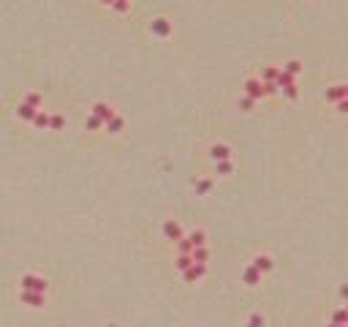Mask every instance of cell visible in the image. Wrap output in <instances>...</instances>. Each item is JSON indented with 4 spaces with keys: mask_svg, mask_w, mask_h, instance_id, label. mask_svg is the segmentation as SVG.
<instances>
[{
    "mask_svg": "<svg viewBox=\"0 0 348 327\" xmlns=\"http://www.w3.org/2000/svg\"><path fill=\"white\" fill-rule=\"evenodd\" d=\"M49 284L41 278V275H22L19 281V292H38V294H47Z\"/></svg>",
    "mask_w": 348,
    "mask_h": 327,
    "instance_id": "1",
    "label": "cell"
},
{
    "mask_svg": "<svg viewBox=\"0 0 348 327\" xmlns=\"http://www.w3.org/2000/svg\"><path fill=\"white\" fill-rule=\"evenodd\" d=\"M164 237L166 240H171V243H177V240H182V226H180V221H174V218H169V221L164 224Z\"/></svg>",
    "mask_w": 348,
    "mask_h": 327,
    "instance_id": "2",
    "label": "cell"
},
{
    "mask_svg": "<svg viewBox=\"0 0 348 327\" xmlns=\"http://www.w3.org/2000/svg\"><path fill=\"white\" fill-rule=\"evenodd\" d=\"M150 30H152V35H158V38H166V35H171V22L166 19V17H158V19L150 22Z\"/></svg>",
    "mask_w": 348,
    "mask_h": 327,
    "instance_id": "3",
    "label": "cell"
},
{
    "mask_svg": "<svg viewBox=\"0 0 348 327\" xmlns=\"http://www.w3.org/2000/svg\"><path fill=\"white\" fill-rule=\"evenodd\" d=\"M204 275H207V265H196V262H193L188 270H182V278L188 281V284H193V281H201Z\"/></svg>",
    "mask_w": 348,
    "mask_h": 327,
    "instance_id": "4",
    "label": "cell"
},
{
    "mask_svg": "<svg viewBox=\"0 0 348 327\" xmlns=\"http://www.w3.org/2000/svg\"><path fill=\"white\" fill-rule=\"evenodd\" d=\"M19 297H22V303L30 308H41L44 303H47V294H38V292H19Z\"/></svg>",
    "mask_w": 348,
    "mask_h": 327,
    "instance_id": "5",
    "label": "cell"
},
{
    "mask_svg": "<svg viewBox=\"0 0 348 327\" xmlns=\"http://www.w3.org/2000/svg\"><path fill=\"white\" fill-rule=\"evenodd\" d=\"M250 265L256 267L259 273H269V270L275 267V262H272V257H269V254H259V257H253Z\"/></svg>",
    "mask_w": 348,
    "mask_h": 327,
    "instance_id": "6",
    "label": "cell"
},
{
    "mask_svg": "<svg viewBox=\"0 0 348 327\" xmlns=\"http://www.w3.org/2000/svg\"><path fill=\"white\" fill-rule=\"evenodd\" d=\"M245 96H250L253 101H259V98H264V93H261V82L256 77L245 79Z\"/></svg>",
    "mask_w": 348,
    "mask_h": 327,
    "instance_id": "7",
    "label": "cell"
},
{
    "mask_svg": "<svg viewBox=\"0 0 348 327\" xmlns=\"http://www.w3.org/2000/svg\"><path fill=\"white\" fill-rule=\"evenodd\" d=\"M210 155H212V161H232V147L229 145H212Z\"/></svg>",
    "mask_w": 348,
    "mask_h": 327,
    "instance_id": "8",
    "label": "cell"
},
{
    "mask_svg": "<svg viewBox=\"0 0 348 327\" xmlns=\"http://www.w3.org/2000/svg\"><path fill=\"white\" fill-rule=\"evenodd\" d=\"M242 284H248V286H256V284H261V273L256 270L253 265H248L245 270H242Z\"/></svg>",
    "mask_w": 348,
    "mask_h": 327,
    "instance_id": "9",
    "label": "cell"
},
{
    "mask_svg": "<svg viewBox=\"0 0 348 327\" xmlns=\"http://www.w3.org/2000/svg\"><path fill=\"white\" fill-rule=\"evenodd\" d=\"M103 128H106L109 134H120V131L125 128V118H120V115H112V118L103 123Z\"/></svg>",
    "mask_w": 348,
    "mask_h": 327,
    "instance_id": "10",
    "label": "cell"
},
{
    "mask_svg": "<svg viewBox=\"0 0 348 327\" xmlns=\"http://www.w3.org/2000/svg\"><path fill=\"white\" fill-rule=\"evenodd\" d=\"M93 115H96L98 120H103V123H106V120H109L112 115H115V109H112L109 104H103V101H98V104L93 106Z\"/></svg>",
    "mask_w": 348,
    "mask_h": 327,
    "instance_id": "11",
    "label": "cell"
},
{
    "mask_svg": "<svg viewBox=\"0 0 348 327\" xmlns=\"http://www.w3.org/2000/svg\"><path fill=\"white\" fill-rule=\"evenodd\" d=\"M346 96H348L346 85H334V87H329V90H327V101H343Z\"/></svg>",
    "mask_w": 348,
    "mask_h": 327,
    "instance_id": "12",
    "label": "cell"
},
{
    "mask_svg": "<svg viewBox=\"0 0 348 327\" xmlns=\"http://www.w3.org/2000/svg\"><path fill=\"white\" fill-rule=\"evenodd\" d=\"M188 243H191V248H201V245H207V232L204 229H196L188 235Z\"/></svg>",
    "mask_w": 348,
    "mask_h": 327,
    "instance_id": "13",
    "label": "cell"
},
{
    "mask_svg": "<svg viewBox=\"0 0 348 327\" xmlns=\"http://www.w3.org/2000/svg\"><path fill=\"white\" fill-rule=\"evenodd\" d=\"M191 259L196 262V265H207V262H210V248H207V245H201V248H193V251H191Z\"/></svg>",
    "mask_w": 348,
    "mask_h": 327,
    "instance_id": "14",
    "label": "cell"
},
{
    "mask_svg": "<svg viewBox=\"0 0 348 327\" xmlns=\"http://www.w3.org/2000/svg\"><path fill=\"white\" fill-rule=\"evenodd\" d=\"M35 112H38V109H33L30 104H25V101H22V104L17 106V118H19V120H33Z\"/></svg>",
    "mask_w": 348,
    "mask_h": 327,
    "instance_id": "15",
    "label": "cell"
},
{
    "mask_svg": "<svg viewBox=\"0 0 348 327\" xmlns=\"http://www.w3.org/2000/svg\"><path fill=\"white\" fill-rule=\"evenodd\" d=\"M30 123H33L35 128H41V131H44V128H49V115H47L44 109H38V112L33 115V120H30Z\"/></svg>",
    "mask_w": 348,
    "mask_h": 327,
    "instance_id": "16",
    "label": "cell"
},
{
    "mask_svg": "<svg viewBox=\"0 0 348 327\" xmlns=\"http://www.w3.org/2000/svg\"><path fill=\"white\" fill-rule=\"evenodd\" d=\"M275 85H278V87H288V85H297V82H294L291 74H286V71L280 69V71H278V77H275Z\"/></svg>",
    "mask_w": 348,
    "mask_h": 327,
    "instance_id": "17",
    "label": "cell"
},
{
    "mask_svg": "<svg viewBox=\"0 0 348 327\" xmlns=\"http://www.w3.org/2000/svg\"><path fill=\"white\" fill-rule=\"evenodd\" d=\"M49 128L52 131H63L66 128V118L63 115H49Z\"/></svg>",
    "mask_w": 348,
    "mask_h": 327,
    "instance_id": "18",
    "label": "cell"
},
{
    "mask_svg": "<svg viewBox=\"0 0 348 327\" xmlns=\"http://www.w3.org/2000/svg\"><path fill=\"white\" fill-rule=\"evenodd\" d=\"M212 191V180H196V196H207Z\"/></svg>",
    "mask_w": 348,
    "mask_h": 327,
    "instance_id": "19",
    "label": "cell"
},
{
    "mask_svg": "<svg viewBox=\"0 0 348 327\" xmlns=\"http://www.w3.org/2000/svg\"><path fill=\"white\" fill-rule=\"evenodd\" d=\"M346 322H348V311H346V308H337V311L332 313V325L346 327Z\"/></svg>",
    "mask_w": 348,
    "mask_h": 327,
    "instance_id": "20",
    "label": "cell"
},
{
    "mask_svg": "<svg viewBox=\"0 0 348 327\" xmlns=\"http://www.w3.org/2000/svg\"><path fill=\"white\" fill-rule=\"evenodd\" d=\"M174 265H177V270H188V267L193 265L191 254H180V257H177V262H174Z\"/></svg>",
    "mask_w": 348,
    "mask_h": 327,
    "instance_id": "21",
    "label": "cell"
},
{
    "mask_svg": "<svg viewBox=\"0 0 348 327\" xmlns=\"http://www.w3.org/2000/svg\"><path fill=\"white\" fill-rule=\"evenodd\" d=\"M283 71L294 77V74H299V71H302V63H299V60H288L286 66H283Z\"/></svg>",
    "mask_w": 348,
    "mask_h": 327,
    "instance_id": "22",
    "label": "cell"
},
{
    "mask_svg": "<svg viewBox=\"0 0 348 327\" xmlns=\"http://www.w3.org/2000/svg\"><path fill=\"white\" fill-rule=\"evenodd\" d=\"M41 101H44V98L38 96V93H28V96H25V104H30L33 109H38V106H41Z\"/></svg>",
    "mask_w": 348,
    "mask_h": 327,
    "instance_id": "23",
    "label": "cell"
},
{
    "mask_svg": "<svg viewBox=\"0 0 348 327\" xmlns=\"http://www.w3.org/2000/svg\"><path fill=\"white\" fill-rule=\"evenodd\" d=\"M278 71H280V69H272V66H269V69H264V74H261V79H259V82H275V77H278Z\"/></svg>",
    "mask_w": 348,
    "mask_h": 327,
    "instance_id": "24",
    "label": "cell"
},
{
    "mask_svg": "<svg viewBox=\"0 0 348 327\" xmlns=\"http://www.w3.org/2000/svg\"><path fill=\"white\" fill-rule=\"evenodd\" d=\"M84 125H87V131H98V128H103V120H98L96 115H90Z\"/></svg>",
    "mask_w": 348,
    "mask_h": 327,
    "instance_id": "25",
    "label": "cell"
},
{
    "mask_svg": "<svg viewBox=\"0 0 348 327\" xmlns=\"http://www.w3.org/2000/svg\"><path fill=\"white\" fill-rule=\"evenodd\" d=\"M218 164V174H232L234 172V164L232 161H215Z\"/></svg>",
    "mask_w": 348,
    "mask_h": 327,
    "instance_id": "26",
    "label": "cell"
},
{
    "mask_svg": "<svg viewBox=\"0 0 348 327\" xmlns=\"http://www.w3.org/2000/svg\"><path fill=\"white\" fill-rule=\"evenodd\" d=\"M112 8H115L117 14H125V11L131 8V0H115V3H112Z\"/></svg>",
    "mask_w": 348,
    "mask_h": 327,
    "instance_id": "27",
    "label": "cell"
},
{
    "mask_svg": "<svg viewBox=\"0 0 348 327\" xmlns=\"http://www.w3.org/2000/svg\"><path fill=\"white\" fill-rule=\"evenodd\" d=\"M278 90H280V87L275 82H261V93H264V96H275Z\"/></svg>",
    "mask_w": 348,
    "mask_h": 327,
    "instance_id": "28",
    "label": "cell"
},
{
    "mask_svg": "<svg viewBox=\"0 0 348 327\" xmlns=\"http://www.w3.org/2000/svg\"><path fill=\"white\" fill-rule=\"evenodd\" d=\"M253 104H256V101H253L250 96H242V98H239V109H242V112H250Z\"/></svg>",
    "mask_w": 348,
    "mask_h": 327,
    "instance_id": "29",
    "label": "cell"
},
{
    "mask_svg": "<svg viewBox=\"0 0 348 327\" xmlns=\"http://www.w3.org/2000/svg\"><path fill=\"white\" fill-rule=\"evenodd\" d=\"M245 327H264V316H261V313H253Z\"/></svg>",
    "mask_w": 348,
    "mask_h": 327,
    "instance_id": "30",
    "label": "cell"
},
{
    "mask_svg": "<svg viewBox=\"0 0 348 327\" xmlns=\"http://www.w3.org/2000/svg\"><path fill=\"white\" fill-rule=\"evenodd\" d=\"M177 248H180V254H191V243H188V237H182V240H177Z\"/></svg>",
    "mask_w": 348,
    "mask_h": 327,
    "instance_id": "31",
    "label": "cell"
},
{
    "mask_svg": "<svg viewBox=\"0 0 348 327\" xmlns=\"http://www.w3.org/2000/svg\"><path fill=\"white\" fill-rule=\"evenodd\" d=\"M283 93H286V96L294 101V98L299 96V87H297V85H288V87H283Z\"/></svg>",
    "mask_w": 348,
    "mask_h": 327,
    "instance_id": "32",
    "label": "cell"
},
{
    "mask_svg": "<svg viewBox=\"0 0 348 327\" xmlns=\"http://www.w3.org/2000/svg\"><path fill=\"white\" fill-rule=\"evenodd\" d=\"M334 104H337V112H340V115H346L348 112V101L346 98H343V101H334Z\"/></svg>",
    "mask_w": 348,
    "mask_h": 327,
    "instance_id": "33",
    "label": "cell"
},
{
    "mask_svg": "<svg viewBox=\"0 0 348 327\" xmlns=\"http://www.w3.org/2000/svg\"><path fill=\"white\" fill-rule=\"evenodd\" d=\"M101 3H103V6H112V3H115V0H101Z\"/></svg>",
    "mask_w": 348,
    "mask_h": 327,
    "instance_id": "34",
    "label": "cell"
},
{
    "mask_svg": "<svg viewBox=\"0 0 348 327\" xmlns=\"http://www.w3.org/2000/svg\"><path fill=\"white\" fill-rule=\"evenodd\" d=\"M327 327H340V325H327Z\"/></svg>",
    "mask_w": 348,
    "mask_h": 327,
    "instance_id": "35",
    "label": "cell"
},
{
    "mask_svg": "<svg viewBox=\"0 0 348 327\" xmlns=\"http://www.w3.org/2000/svg\"><path fill=\"white\" fill-rule=\"evenodd\" d=\"M109 327H117V325H109Z\"/></svg>",
    "mask_w": 348,
    "mask_h": 327,
    "instance_id": "36",
    "label": "cell"
}]
</instances>
